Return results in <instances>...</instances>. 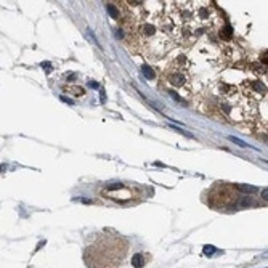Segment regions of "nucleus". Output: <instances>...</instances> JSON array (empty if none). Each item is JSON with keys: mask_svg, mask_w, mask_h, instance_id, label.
<instances>
[{"mask_svg": "<svg viewBox=\"0 0 268 268\" xmlns=\"http://www.w3.org/2000/svg\"><path fill=\"white\" fill-rule=\"evenodd\" d=\"M169 95H170L172 98H174V100H177V101H180V103H183V105H185V101H183V98H180L175 92H169Z\"/></svg>", "mask_w": 268, "mask_h": 268, "instance_id": "9d476101", "label": "nucleus"}, {"mask_svg": "<svg viewBox=\"0 0 268 268\" xmlns=\"http://www.w3.org/2000/svg\"><path fill=\"white\" fill-rule=\"evenodd\" d=\"M132 265H133L135 268H142V266L145 265V257H143V254H135V255L132 257Z\"/></svg>", "mask_w": 268, "mask_h": 268, "instance_id": "f257e3e1", "label": "nucleus"}, {"mask_svg": "<svg viewBox=\"0 0 268 268\" xmlns=\"http://www.w3.org/2000/svg\"><path fill=\"white\" fill-rule=\"evenodd\" d=\"M44 66H45V71H47V72H50V64H48V63H45Z\"/></svg>", "mask_w": 268, "mask_h": 268, "instance_id": "ddd939ff", "label": "nucleus"}, {"mask_svg": "<svg viewBox=\"0 0 268 268\" xmlns=\"http://www.w3.org/2000/svg\"><path fill=\"white\" fill-rule=\"evenodd\" d=\"M88 85H90V87H93V88H98V83H96V82H93V80L88 83Z\"/></svg>", "mask_w": 268, "mask_h": 268, "instance_id": "f8f14e48", "label": "nucleus"}, {"mask_svg": "<svg viewBox=\"0 0 268 268\" xmlns=\"http://www.w3.org/2000/svg\"><path fill=\"white\" fill-rule=\"evenodd\" d=\"M170 82L174 83V85H183L185 77H183V74H172L170 76Z\"/></svg>", "mask_w": 268, "mask_h": 268, "instance_id": "20e7f679", "label": "nucleus"}, {"mask_svg": "<svg viewBox=\"0 0 268 268\" xmlns=\"http://www.w3.org/2000/svg\"><path fill=\"white\" fill-rule=\"evenodd\" d=\"M231 35H233V29H231V26H225L223 29L220 31V37H222V39H225V40H230V39H231Z\"/></svg>", "mask_w": 268, "mask_h": 268, "instance_id": "7ed1b4c3", "label": "nucleus"}, {"mask_svg": "<svg viewBox=\"0 0 268 268\" xmlns=\"http://www.w3.org/2000/svg\"><path fill=\"white\" fill-rule=\"evenodd\" d=\"M108 11H109V15L112 18H119V11H117V8L112 5V3H108Z\"/></svg>", "mask_w": 268, "mask_h": 268, "instance_id": "6e6552de", "label": "nucleus"}, {"mask_svg": "<svg viewBox=\"0 0 268 268\" xmlns=\"http://www.w3.org/2000/svg\"><path fill=\"white\" fill-rule=\"evenodd\" d=\"M252 87H254V90L259 92V93H265V92H266V87L263 85L262 82H259V80H257V82H254V83H252Z\"/></svg>", "mask_w": 268, "mask_h": 268, "instance_id": "423d86ee", "label": "nucleus"}, {"mask_svg": "<svg viewBox=\"0 0 268 268\" xmlns=\"http://www.w3.org/2000/svg\"><path fill=\"white\" fill-rule=\"evenodd\" d=\"M142 71H143V74H145L149 80H153L154 77H156V74H154V71H153V69H151L149 66H143V67H142Z\"/></svg>", "mask_w": 268, "mask_h": 268, "instance_id": "39448f33", "label": "nucleus"}, {"mask_svg": "<svg viewBox=\"0 0 268 268\" xmlns=\"http://www.w3.org/2000/svg\"><path fill=\"white\" fill-rule=\"evenodd\" d=\"M214 252H215L214 246H204V254H206V255H212Z\"/></svg>", "mask_w": 268, "mask_h": 268, "instance_id": "1a4fd4ad", "label": "nucleus"}, {"mask_svg": "<svg viewBox=\"0 0 268 268\" xmlns=\"http://www.w3.org/2000/svg\"><path fill=\"white\" fill-rule=\"evenodd\" d=\"M230 140H231V142L233 143H236V145H239V146H241V148H246V146H249V148H252V149H255V148H254V146H250V145H247V143H244L243 142V140H239V138H236V137H228Z\"/></svg>", "mask_w": 268, "mask_h": 268, "instance_id": "0eeeda50", "label": "nucleus"}, {"mask_svg": "<svg viewBox=\"0 0 268 268\" xmlns=\"http://www.w3.org/2000/svg\"><path fill=\"white\" fill-rule=\"evenodd\" d=\"M236 188H238L239 191L246 193V194H254V193H257V191H259V188H257V186H252V185H236Z\"/></svg>", "mask_w": 268, "mask_h": 268, "instance_id": "f03ea898", "label": "nucleus"}, {"mask_svg": "<svg viewBox=\"0 0 268 268\" xmlns=\"http://www.w3.org/2000/svg\"><path fill=\"white\" fill-rule=\"evenodd\" d=\"M262 199H263V201H268V188L262 190Z\"/></svg>", "mask_w": 268, "mask_h": 268, "instance_id": "9b49d317", "label": "nucleus"}]
</instances>
